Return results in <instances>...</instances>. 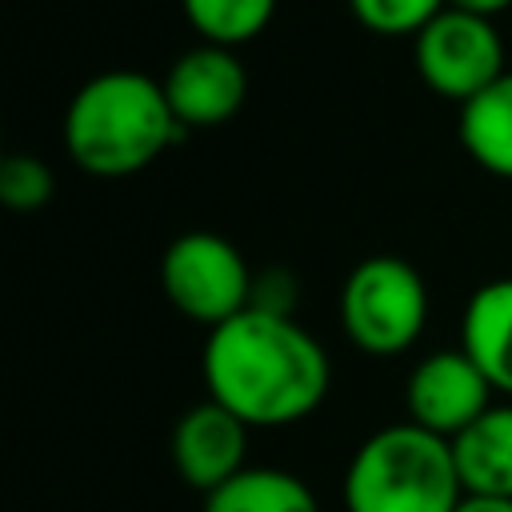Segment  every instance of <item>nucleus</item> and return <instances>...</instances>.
<instances>
[{
  "instance_id": "6e6552de",
  "label": "nucleus",
  "mask_w": 512,
  "mask_h": 512,
  "mask_svg": "<svg viewBox=\"0 0 512 512\" xmlns=\"http://www.w3.org/2000/svg\"><path fill=\"white\" fill-rule=\"evenodd\" d=\"M164 96L184 132L212 128L240 112V104L248 96V72L232 48L200 44V48H188L184 56H176V64L164 76Z\"/></svg>"
},
{
  "instance_id": "2eb2a0df",
  "label": "nucleus",
  "mask_w": 512,
  "mask_h": 512,
  "mask_svg": "<svg viewBox=\"0 0 512 512\" xmlns=\"http://www.w3.org/2000/svg\"><path fill=\"white\" fill-rule=\"evenodd\" d=\"M348 8L376 36H420L448 0H348Z\"/></svg>"
},
{
  "instance_id": "f3484780",
  "label": "nucleus",
  "mask_w": 512,
  "mask_h": 512,
  "mask_svg": "<svg viewBox=\"0 0 512 512\" xmlns=\"http://www.w3.org/2000/svg\"><path fill=\"white\" fill-rule=\"evenodd\" d=\"M456 512H512V500H504V496H468L464 492Z\"/></svg>"
},
{
  "instance_id": "dca6fc26",
  "label": "nucleus",
  "mask_w": 512,
  "mask_h": 512,
  "mask_svg": "<svg viewBox=\"0 0 512 512\" xmlns=\"http://www.w3.org/2000/svg\"><path fill=\"white\" fill-rule=\"evenodd\" d=\"M52 192H56V180H52V168L40 156L12 152L0 164V200L12 212H36L52 200Z\"/></svg>"
},
{
  "instance_id": "4468645a",
  "label": "nucleus",
  "mask_w": 512,
  "mask_h": 512,
  "mask_svg": "<svg viewBox=\"0 0 512 512\" xmlns=\"http://www.w3.org/2000/svg\"><path fill=\"white\" fill-rule=\"evenodd\" d=\"M180 8L204 44L236 48L268 28L276 0H180Z\"/></svg>"
},
{
  "instance_id": "ddd939ff",
  "label": "nucleus",
  "mask_w": 512,
  "mask_h": 512,
  "mask_svg": "<svg viewBox=\"0 0 512 512\" xmlns=\"http://www.w3.org/2000/svg\"><path fill=\"white\" fill-rule=\"evenodd\" d=\"M204 512H320V500L300 476L256 464L208 492Z\"/></svg>"
},
{
  "instance_id": "9d476101",
  "label": "nucleus",
  "mask_w": 512,
  "mask_h": 512,
  "mask_svg": "<svg viewBox=\"0 0 512 512\" xmlns=\"http://www.w3.org/2000/svg\"><path fill=\"white\" fill-rule=\"evenodd\" d=\"M460 348L484 372L492 392L512 396V276L480 284L460 316Z\"/></svg>"
},
{
  "instance_id": "39448f33",
  "label": "nucleus",
  "mask_w": 512,
  "mask_h": 512,
  "mask_svg": "<svg viewBox=\"0 0 512 512\" xmlns=\"http://www.w3.org/2000/svg\"><path fill=\"white\" fill-rule=\"evenodd\" d=\"M160 288L168 304L208 332L252 308V272L240 248L216 232H184L160 256Z\"/></svg>"
},
{
  "instance_id": "7ed1b4c3",
  "label": "nucleus",
  "mask_w": 512,
  "mask_h": 512,
  "mask_svg": "<svg viewBox=\"0 0 512 512\" xmlns=\"http://www.w3.org/2000/svg\"><path fill=\"white\" fill-rule=\"evenodd\" d=\"M460 496L452 444L412 420L372 432L344 472L348 512H456Z\"/></svg>"
},
{
  "instance_id": "a211bd4d",
  "label": "nucleus",
  "mask_w": 512,
  "mask_h": 512,
  "mask_svg": "<svg viewBox=\"0 0 512 512\" xmlns=\"http://www.w3.org/2000/svg\"><path fill=\"white\" fill-rule=\"evenodd\" d=\"M452 8H464V12H476V16H496V12H504L512 0H448Z\"/></svg>"
},
{
  "instance_id": "f03ea898",
  "label": "nucleus",
  "mask_w": 512,
  "mask_h": 512,
  "mask_svg": "<svg viewBox=\"0 0 512 512\" xmlns=\"http://www.w3.org/2000/svg\"><path fill=\"white\" fill-rule=\"evenodd\" d=\"M164 84L112 68L80 84L64 112V148L92 176H132L180 140Z\"/></svg>"
},
{
  "instance_id": "f8f14e48",
  "label": "nucleus",
  "mask_w": 512,
  "mask_h": 512,
  "mask_svg": "<svg viewBox=\"0 0 512 512\" xmlns=\"http://www.w3.org/2000/svg\"><path fill=\"white\" fill-rule=\"evenodd\" d=\"M460 144L484 172L512 180V68L460 104Z\"/></svg>"
},
{
  "instance_id": "9b49d317",
  "label": "nucleus",
  "mask_w": 512,
  "mask_h": 512,
  "mask_svg": "<svg viewBox=\"0 0 512 512\" xmlns=\"http://www.w3.org/2000/svg\"><path fill=\"white\" fill-rule=\"evenodd\" d=\"M452 460L468 496L512 500V404H492L452 440Z\"/></svg>"
},
{
  "instance_id": "423d86ee",
  "label": "nucleus",
  "mask_w": 512,
  "mask_h": 512,
  "mask_svg": "<svg viewBox=\"0 0 512 512\" xmlns=\"http://www.w3.org/2000/svg\"><path fill=\"white\" fill-rule=\"evenodd\" d=\"M416 72L436 96L468 104L508 72L496 24L448 4L416 36Z\"/></svg>"
},
{
  "instance_id": "0eeeda50",
  "label": "nucleus",
  "mask_w": 512,
  "mask_h": 512,
  "mask_svg": "<svg viewBox=\"0 0 512 512\" xmlns=\"http://www.w3.org/2000/svg\"><path fill=\"white\" fill-rule=\"evenodd\" d=\"M404 404L416 428L452 444L468 424H476L492 408V384L464 348H444L412 368L404 384Z\"/></svg>"
},
{
  "instance_id": "1a4fd4ad",
  "label": "nucleus",
  "mask_w": 512,
  "mask_h": 512,
  "mask_svg": "<svg viewBox=\"0 0 512 512\" xmlns=\"http://www.w3.org/2000/svg\"><path fill=\"white\" fill-rule=\"evenodd\" d=\"M244 456H248V424L232 416L224 404L200 400L176 420L172 464L180 480L200 488L204 496L228 484L232 476H240L248 468Z\"/></svg>"
},
{
  "instance_id": "20e7f679",
  "label": "nucleus",
  "mask_w": 512,
  "mask_h": 512,
  "mask_svg": "<svg viewBox=\"0 0 512 512\" xmlns=\"http://www.w3.org/2000/svg\"><path fill=\"white\" fill-rule=\"evenodd\" d=\"M428 324L424 276L400 256L360 260L340 288V328L368 356L408 352Z\"/></svg>"
},
{
  "instance_id": "f257e3e1",
  "label": "nucleus",
  "mask_w": 512,
  "mask_h": 512,
  "mask_svg": "<svg viewBox=\"0 0 512 512\" xmlns=\"http://www.w3.org/2000/svg\"><path fill=\"white\" fill-rule=\"evenodd\" d=\"M204 388L248 428H280L312 416L328 396V352L284 312L248 308L204 340Z\"/></svg>"
}]
</instances>
